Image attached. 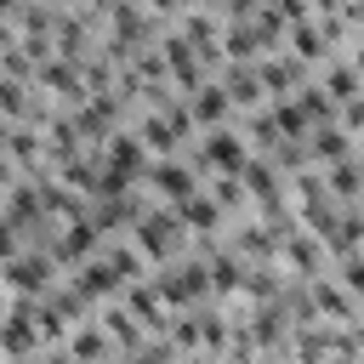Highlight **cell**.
<instances>
[{
    "label": "cell",
    "mask_w": 364,
    "mask_h": 364,
    "mask_svg": "<svg viewBox=\"0 0 364 364\" xmlns=\"http://www.w3.org/2000/svg\"><path fill=\"white\" fill-rule=\"evenodd\" d=\"M131 245L148 256V267H159V262L182 256V250H188V228H182V216H176V205L154 199V205L131 222Z\"/></svg>",
    "instance_id": "6da1fadb"
},
{
    "label": "cell",
    "mask_w": 364,
    "mask_h": 364,
    "mask_svg": "<svg viewBox=\"0 0 364 364\" xmlns=\"http://www.w3.org/2000/svg\"><path fill=\"white\" fill-rule=\"evenodd\" d=\"M154 290L165 296V307H193V301H210V273H205V256H199V250H182V256L159 262Z\"/></svg>",
    "instance_id": "7a4b0ae2"
},
{
    "label": "cell",
    "mask_w": 364,
    "mask_h": 364,
    "mask_svg": "<svg viewBox=\"0 0 364 364\" xmlns=\"http://www.w3.org/2000/svg\"><path fill=\"white\" fill-rule=\"evenodd\" d=\"M182 154H188V165H193L199 176H210V171H239V165L250 159V142H245V131L228 119V125L199 131V136H193V148H182Z\"/></svg>",
    "instance_id": "3957f363"
},
{
    "label": "cell",
    "mask_w": 364,
    "mask_h": 364,
    "mask_svg": "<svg viewBox=\"0 0 364 364\" xmlns=\"http://www.w3.org/2000/svg\"><path fill=\"white\" fill-rule=\"evenodd\" d=\"M57 279H63V267H57V256H51L46 245H23L17 256L0 262V284H6V296H46Z\"/></svg>",
    "instance_id": "277c9868"
},
{
    "label": "cell",
    "mask_w": 364,
    "mask_h": 364,
    "mask_svg": "<svg viewBox=\"0 0 364 364\" xmlns=\"http://www.w3.org/2000/svg\"><path fill=\"white\" fill-rule=\"evenodd\" d=\"M142 182L154 188V199H165V205H176V199H188L205 176L188 165V154H154L148 159V171H142Z\"/></svg>",
    "instance_id": "5b68a950"
},
{
    "label": "cell",
    "mask_w": 364,
    "mask_h": 364,
    "mask_svg": "<svg viewBox=\"0 0 364 364\" xmlns=\"http://www.w3.org/2000/svg\"><path fill=\"white\" fill-rule=\"evenodd\" d=\"M102 245V228L91 222V205H85V216H74V222H57V233L46 239V250L57 256V267L68 273V267H80L91 250Z\"/></svg>",
    "instance_id": "8992f818"
},
{
    "label": "cell",
    "mask_w": 364,
    "mask_h": 364,
    "mask_svg": "<svg viewBox=\"0 0 364 364\" xmlns=\"http://www.w3.org/2000/svg\"><path fill=\"white\" fill-rule=\"evenodd\" d=\"M279 262L290 267V273H301V279H318V273H330V256H324V239L313 233V228H290L284 239H279Z\"/></svg>",
    "instance_id": "52a82bcc"
},
{
    "label": "cell",
    "mask_w": 364,
    "mask_h": 364,
    "mask_svg": "<svg viewBox=\"0 0 364 364\" xmlns=\"http://www.w3.org/2000/svg\"><path fill=\"white\" fill-rule=\"evenodd\" d=\"M256 74H262L267 102H273V97H290L301 80H313V68H307L296 51H284V46H279V51H262V57H256Z\"/></svg>",
    "instance_id": "ba28073f"
},
{
    "label": "cell",
    "mask_w": 364,
    "mask_h": 364,
    "mask_svg": "<svg viewBox=\"0 0 364 364\" xmlns=\"http://www.w3.org/2000/svg\"><path fill=\"white\" fill-rule=\"evenodd\" d=\"M188 97V114H193V125L199 131H210V125H228L233 119V97H228V85L216 80V74H205L193 91H182Z\"/></svg>",
    "instance_id": "9c48e42d"
},
{
    "label": "cell",
    "mask_w": 364,
    "mask_h": 364,
    "mask_svg": "<svg viewBox=\"0 0 364 364\" xmlns=\"http://www.w3.org/2000/svg\"><path fill=\"white\" fill-rule=\"evenodd\" d=\"M313 313H318L324 324H353V318L364 313V301H358L336 273H318V279H313Z\"/></svg>",
    "instance_id": "30bf717a"
},
{
    "label": "cell",
    "mask_w": 364,
    "mask_h": 364,
    "mask_svg": "<svg viewBox=\"0 0 364 364\" xmlns=\"http://www.w3.org/2000/svg\"><path fill=\"white\" fill-rule=\"evenodd\" d=\"M222 239L245 256V262H262V256H279V233H273V222L267 216H250V222H228L222 228Z\"/></svg>",
    "instance_id": "8fae6325"
},
{
    "label": "cell",
    "mask_w": 364,
    "mask_h": 364,
    "mask_svg": "<svg viewBox=\"0 0 364 364\" xmlns=\"http://www.w3.org/2000/svg\"><path fill=\"white\" fill-rule=\"evenodd\" d=\"M216 80H222V85H228V97H233V119H239L245 108H262V102H267L256 63H222V68H216Z\"/></svg>",
    "instance_id": "7c38bea8"
},
{
    "label": "cell",
    "mask_w": 364,
    "mask_h": 364,
    "mask_svg": "<svg viewBox=\"0 0 364 364\" xmlns=\"http://www.w3.org/2000/svg\"><path fill=\"white\" fill-rule=\"evenodd\" d=\"M176 216H182L188 233H222V228H228V210L216 205V193H210L205 182H199L188 199H176Z\"/></svg>",
    "instance_id": "4fadbf2b"
},
{
    "label": "cell",
    "mask_w": 364,
    "mask_h": 364,
    "mask_svg": "<svg viewBox=\"0 0 364 364\" xmlns=\"http://www.w3.org/2000/svg\"><path fill=\"white\" fill-rule=\"evenodd\" d=\"M131 131L142 136V148H148V154H182V148H188V136H182V131H176V125H171L159 108L131 114Z\"/></svg>",
    "instance_id": "5bb4252c"
},
{
    "label": "cell",
    "mask_w": 364,
    "mask_h": 364,
    "mask_svg": "<svg viewBox=\"0 0 364 364\" xmlns=\"http://www.w3.org/2000/svg\"><path fill=\"white\" fill-rule=\"evenodd\" d=\"M68 279H74V284H80L91 301H108V296H119V290H125V279L108 267V256H102V250H91L80 267H68Z\"/></svg>",
    "instance_id": "9a60e30c"
},
{
    "label": "cell",
    "mask_w": 364,
    "mask_h": 364,
    "mask_svg": "<svg viewBox=\"0 0 364 364\" xmlns=\"http://www.w3.org/2000/svg\"><path fill=\"white\" fill-rule=\"evenodd\" d=\"M57 353H68V358H114L119 353V341L97 324V313L85 318V324H68V336H63V347Z\"/></svg>",
    "instance_id": "2e32d148"
},
{
    "label": "cell",
    "mask_w": 364,
    "mask_h": 364,
    "mask_svg": "<svg viewBox=\"0 0 364 364\" xmlns=\"http://www.w3.org/2000/svg\"><path fill=\"white\" fill-rule=\"evenodd\" d=\"M284 51H296L307 68H318V63H330V57H336V46L324 40L318 17H301V23H290V28H284Z\"/></svg>",
    "instance_id": "e0dca14e"
},
{
    "label": "cell",
    "mask_w": 364,
    "mask_h": 364,
    "mask_svg": "<svg viewBox=\"0 0 364 364\" xmlns=\"http://www.w3.org/2000/svg\"><path fill=\"white\" fill-rule=\"evenodd\" d=\"M307 148H313L318 165H336V159L353 154V131L341 119H318V125H307Z\"/></svg>",
    "instance_id": "ac0fdd59"
},
{
    "label": "cell",
    "mask_w": 364,
    "mask_h": 364,
    "mask_svg": "<svg viewBox=\"0 0 364 364\" xmlns=\"http://www.w3.org/2000/svg\"><path fill=\"white\" fill-rule=\"evenodd\" d=\"M324 182H330V193L347 205V199H364V159H358V148L347 154V159H336V165H324Z\"/></svg>",
    "instance_id": "d6986e66"
},
{
    "label": "cell",
    "mask_w": 364,
    "mask_h": 364,
    "mask_svg": "<svg viewBox=\"0 0 364 364\" xmlns=\"http://www.w3.org/2000/svg\"><path fill=\"white\" fill-rule=\"evenodd\" d=\"M330 273H336V279H341V284H347V290L364 301V250H347V256H336V262H330Z\"/></svg>",
    "instance_id": "ffe728a7"
},
{
    "label": "cell",
    "mask_w": 364,
    "mask_h": 364,
    "mask_svg": "<svg viewBox=\"0 0 364 364\" xmlns=\"http://www.w3.org/2000/svg\"><path fill=\"white\" fill-rule=\"evenodd\" d=\"M0 68H6V74H17V80H34V74H40V63H34V57H28V51H23L17 40H11L6 51H0Z\"/></svg>",
    "instance_id": "44dd1931"
},
{
    "label": "cell",
    "mask_w": 364,
    "mask_h": 364,
    "mask_svg": "<svg viewBox=\"0 0 364 364\" xmlns=\"http://www.w3.org/2000/svg\"><path fill=\"white\" fill-rule=\"evenodd\" d=\"M23 245H28V239H23V228H17V222L6 216V205H0V262H6V256H17Z\"/></svg>",
    "instance_id": "7402d4cb"
},
{
    "label": "cell",
    "mask_w": 364,
    "mask_h": 364,
    "mask_svg": "<svg viewBox=\"0 0 364 364\" xmlns=\"http://www.w3.org/2000/svg\"><path fill=\"white\" fill-rule=\"evenodd\" d=\"M256 6H262V0H216L222 23H250V17H256Z\"/></svg>",
    "instance_id": "603a6c76"
},
{
    "label": "cell",
    "mask_w": 364,
    "mask_h": 364,
    "mask_svg": "<svg viewBox=\"0 0 364 364\" xmlns=\"http://www.w3.org/2000/svg\"><path fill=\"white\" fill-rule=\"evenodd\" d=\"M273 11H279V17H284V28H290V23L313 17V0H273Z\"/></svg>",
    "instance_id": "cb8c5ba5"
},
{
    "label": "cell",
    "mask_w": 364,
    "mask_h": 364,
    "mask_svg": "<svg viewBox=\"0 0 364 364\" xmlns=\"http://www.w3.org/2000/svg\"><path fill=\"white\" fill-rule=\"evenodd\" d=\"M142 6H148L154 17H165V23H171V17H176L182 6H193V0H142Z\"/></svg>",
    "instance_id": "d4e9b609"
},
{
    "label": "cell",
    "mask_w": 364,
    "mask_h": 364,
    "mask_svg": "<svg viewBox=\"0 0 364 364\" xmlns=\"http://www.w3.org/2000/svg\"><path fill=\"white\" fill-rule=\"evenodd\" d=\"M17 6L23 0H0V23H17Z\"/></svg>",
    "instance_id": "484cf974"
},
{
    "label": "cell",
    "mask_w": 364,
    "mask_h": 364,
    "mask_svg": "<svg viewBox=\"0 0 364 364\" xmlns=\"http://www.w3.org/2000/svg\"><path fill=\"white\" fill-rule=\"evenodd\" d=\"M0 296H6V284H0ZM0 307H6V301H0Z\"/></svg>",
    "instance_id": "4316f807"
}]
</instances>
